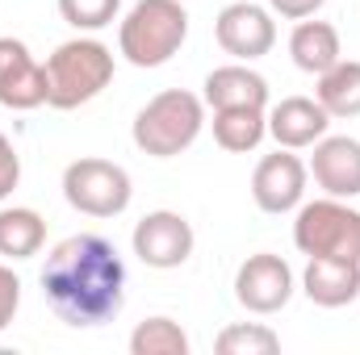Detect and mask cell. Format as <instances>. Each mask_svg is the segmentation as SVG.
Segmentation results:
<instances>
[{
    "label": "cell",
    "mask_w": 360,
    "mask_h": 355,
    "mask_svg": "<svg viewBox=\"0 0 360 355\" xmlns=\"http://www.w3.org/2000/svg\"><path fill=\"white\" fill-rule=\"evenodd\" d=\"M42 293L68 326H101L122 314L126 264L101 234H72L51 247L42 264Z\"/></svg>",
    "instance_id": "cell-1"
},
{
    "label": "cell",
    "mask_w": 360,
    "mask_h": 355,
    "mask_svg": "<svg viewBox=\"0 0 360 355\" xmlns=\"http://www.w3.org/2000/svg\"><path fill=\"white\" fill-rule=\"evenodd\" d=\"M201 126H205V100L193 96V92H184V88H168V92H155L139 109L130 138H134V147L143 155L172 159V155L188 151L197 142Z\"/></svg>",
    "instance_id": "cell-2"
},
{
    "label": "cell",
    "mask_w": 360,
    "mask_h": 355,
    "mask_svg": "<svg viewBox=\"0 0 360 355\" xmlns=\"http://www.w3.org/2000/svg\"><path fill=\"white\" fill-rule=\"evenodd\" d=\"M46 67V105L51 109H80L96 100L113 80V51L96 38H72L55 46Z\"/></svg>",
    "instance_id": "cell-3"
},
{
    "label": "cell",
    "mask_w": 360,
    "mask_h": 355,
    "mask_svg": "<svg viewBox=\"0 0 360 355\" xmlns=\"http://www.w3.org/2000/svg\"><path fill=\"white\" fill-rule=\"evenodd\" d=\"M188 38V13L180 0H139L117 25V51L134 67H164Z\"/></svg>",
    "instance_id": "cell-4"
},
{
    "label": "cell",
    "mask_w": 360,
    "mask_h": 355,
    "mask_svg": "<svg viewBox=\"0 0 360 355\" xmlns=\"http://www.w3.org/2000/svg\"><path fill=\"white\" fill-rule=\"evenodd\" d=\"M293 247L306 260H348V264H360V209H352L340 196H323V201L297 205Z\"/></svg>",
    "instance_id": "cell-5"
},
{
    "label": "cell",
    "mask_w": 360,
    "mask_h": 355,
    "mask_svg": "<svg viewBox=\"0 0 360 355\" xmlns=\"http://www.w3.org/2000/svg\"><path fill=\"white\" fill-rule=\"evenodd\" d=\"M63 196L72 209L89 213V217H117L130 209L134 184L130 172L113 159H76L63 168Z\"/></svg>",
    "instance_id": "cell-6"
},
{
    "label": "cell",
    "mask_w": 360,
    "mask_h": 355,
    "mask_svg": "<svg viewBox=\"0 0 360 355\" xmlns=\"http://www.w3.org/2000/svg\"><path fill=\"white\" fill-rule=\"evenodd\" d=\"M130 243H134V255L147 267L172 272V267L188 264L197 239H193V226H188L184 213H176V209H155V213H147V217L134 226Z\"/></svg>",
    "instance_id": "cell-7"
},
{
    "label": "cell",
    "mask_w": 360,
    "mask_h": 355,
    "mask_svg": "<svg viewBox=\"0 0 360 355\" xmlns=\"http://www.w3.org/2000/svg\"><path fill=\"white\" fill-rule=\"evenodd\" d=\"M289 297H293V267L281 255L260 251V255H248L239 264V272H235V301L248 314H276V309L289 305Z\"/></svg>",
    "instance_id": "cell-8"
},
{
    "label": "cell",
    "mask_w": 360,
    "mask_h": 355,
    "mask_svg": "<svg viewBox=\"0 0 360 355\" xmlns=\"http://www.w3.org/2000/svg\"><path fill=\"white\" fill-rule=\"evenodd\" d=\"M214 38L226 55H235L239 63H252V59H264L276 46V21L269 8H260L252 0H235L218 13Z\"/></svg>",
    "instance_id": "cell-9"
},
{
    "label": "cell",
    "mask_w": 360,
    "mask_h": 355,
    "mask_svg": "<svg viewBox=\"0 0 360 355\" xmlns=\"http://www.w3.org/2000/svg\"><path fill=\"white\" fill-rule=\"evenodd\" d=\"M306 180H310V168L293 155V151H276V155H264L252 172V196L264 213H289L302 205L306 196Z\"/></svg>",
    "instance_id": "cell-10"
},
{
    "label": "cell",
    "mask_w": 360,
    "mask_h": 355,
    "mask_svg": "<svg viewBox=\"0 0 360 355\" xmlns=\"http://www.w3.org/2000/svg\"><path fill=\"white\" fill-rule=\"evenodd\" d=\"M0 105L17 113L46 105V67L21 38H0Z\"/></svg>",
    "instance_id": "cell-11"
},
{
    "label": "cell",
    "mask_w": 360,
    "mask_h": 355,
    "mask_svg": "<svg viewBox=\"0 0 360 355\" xmlns=\"http://www.w3.org/2000/svg\"><path fill=\"white\" fill-rule=\"evenodd\" d=\"M310 176L327 196H340V201L360 196V138L323 134L310 155Z\"/></svg>",
    "instance_id": "cell-12"
},
{
    "label": "cell",
    "mask_w": 360,
    "mask_h": 355,
    "mask_svg": "<svg viewBox=\"0 0 360 355\" xmlns=\"http://www.w3.org/2000/svg\"><path fill=\"white\" fill-rule=\"evenodd\" d=\"M331 126V113L314 96H285L281 105L269 109V134L285 151H306L314 147Z\"/></svg>",
    "instance_id": "cell-13"
},
{
    "label": "cell",
    "mask_w": 360,
    "mask_h": 355,
    "mask_svg": "<svg viewBox=\"0 0 360 355\" xmlns=\"http://www.w3.org/2000/svg\"><path fill=\"white\" fill-rule=\"evenodd\" d=\"M201 100L210 109H269V80L252 72L248 63H226L214 67L201 84Z\"/></svg>",
    "instance_id": "cell-14"
},
{
    "label": "cell",
    "mask_w": 360,
    "mask_h": 355,
    "mask_svg": "<svg viewBox=\"0 0 360 355\" xmlns=\"http://www.w3.org/2000/svg\"><path fill=\"white\" fill-rule=\"evenodd\" d=\"M302 288L323 309H344L360 297V264L348 260H310L302 272Z\"/></svg>",
    "instance_id": "cell-15"
},
{
    "label": "cell",
    "mask_w": 360,
    "mask_h": 355,
    "mask_svg": "<svg viewBox=\"0 0 360 355\" xmlns=\"http://www.w3.org/2000/svg\"><path fill=\"white\" fill-rule=\"evenodd\" d=\"M289 55L306 76H323L327 67H335L344 59L340 29L331 21H297L289 34Z\"/></svg>",
    "instance_id": "cell-16"
},
{
    "label": "cell",
    "mask_w": 360,
    "mask_h": 355,
    "mask_svg": "<svg viewBox=\"0 0 360 355\" xmlns=\"http://www.w3.org/2000/svg\"><path fill=\"white\" fill-rule=\"evenodd\" d=\"M46 247V222L38 209H0V260H34Z\"/></svg>",
    "instance_id": "cell-17"
},
{
    "label": "cell",
    "mask_w": 360,
    "mask_h": 355,
    "mask_svg": "<svg viewBox=\"0 0 360 355\" xmlns=\"http://www.w3.org/2000/svg\"><path fill=\"white\" fill-rule=\"evenodd\" d=\"M269 113L264 109H214V142L231 155H248L264 142Z\"/></svg>",
    "instance_id": "cell-18"
},
{
    "label": "cell",
    "mask_w": 360,
    "mask_h": 355,
    "mask_svg": "<svg viewBox=\"0 0 360 355\" xmlns=\"http://www.w3.org/2000/svg\"><path fill=\"white\" fill-rule=\"evenodd\" d=\"M314 100L331 117H360V63L356 59H340L335 67H327L319 76Z\"/></svg>",
    "instance_id": "cell-19"
},
{
    "label": "cell",
    "mask_w": 360,
    "mask_h": 355,
    "mask_svg": "<svg viewBox=\"0 0 360 355\" xmlns=\"http://www.w3.org/2000/svg\"><path fill=\"white\" fill-rule=\"evenodd\" d=\"M130 351L134 355H188V335L180 330V322L160 314V318H147V322L134 326Z\"/></svg>",
    "instance_id": "cell-20"
},
{
    "label": "cell",
    "mask_w": 360,
    "mask_h": 355,
    "mask_svg": "<svg viewBox=\"0 0 360 355\" xmlns=\"http://www.w3.org/2000/svg\"><path fill=\"white\" fill-rule=\"evenodd\" d=\"M218 355H272L281 351V335L269 330L264 322H235L214 339Z\"/></svg>",
    "instance_id": "cell-21"
},
{
    "label": "cell",
    "mask_w": 360,
    "mask_h": 355,
    "mask_svg": "<svg viewBox=\"0 0 360 355\" xmlns=\"http://www.w3.org/2000/svg\"><path fill=\"white\" fill-rule=\"evenodd\" d=\"M117 8L122 0H59V17L72 25V29H105L117 21Z\"/></svg>",
    "instance_id": "cell-22"
},
{
    "label": "cell",
    "mask_w": 360,
    "mask_h": 355,
    "mask_svg": "<svg viewBox=\"0 0 360 355\" xmlns=\"http://www.w3.org/2000/svg\"><path fill=\"white\" fill-rule=\"evenodd\" d=\"M17 309H21V280L8 264H0V330L17 318Z\"/></svg>",
    "instance_id": "cell-23"
},
{
    "label": "cell",
    "mask_w": 360,
    "mask_h": 355,
    "mask_svg": "<svg viewBox=\"0 0 360 355\" xmlns=\"http://www.w3.org/2000/svg\"><path fill=\"white\" fill-rule=\"evenodd\" d=\"M21 184V155L8 142V134H0V201L13 196V188Z\"/></svg>",
    "instance_id": "cell-24"
},
{
    "label": "cell",
    "mask_w": 360,
    "mask_h": 355,
    "mask_svg": "<svg viewBox=\"0 0 360 355\" xmlns=\"http://www.w3.org/2000/svg\"><path fill=\"white\" fill-rule=\"evenodd\" d=\"M323 4H327V0H269L272 13H281V17H289V21H306V17H314Z\"/></svg>",
    "instance_id": "cell-25"
}]
</instances>
